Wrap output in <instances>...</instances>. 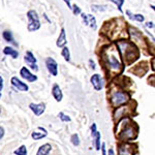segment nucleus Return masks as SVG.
I'll return each instance as SVG.
<instances>
[{
  "mask_svg": "<svg viewBox=\"0 0 155 155\" xmlns=\"http://www.w3.org/2000/svg\"><path fill=\"white\" fill-rule=\"evenodd\" d=\"M123 120L125 122V124H122L121 125V129L118 131V134H117V139L121 143L134 141L137 137L139 127H137L136 122H132L130 119L125 118Z\"/></svg>",
  "mask_w": 155,
  "mask_h": 155,
  "instance_id": "nucleus-1",
  "label": "nucleus"
},
{
  "mask_svg": "<svg viewBox=\"0 0 155 155\" xmlns=\"http://www.w3.org/2000/svg\"><path fill=\"white\" fill-rule=\"evenodd\" d=\"M129 99V94L123 91H114L111 95L112 106L117 107L123 104H126Z\"/></svg>",
  "mask_w": 155,
  "mask_h": 155,
  "instance_id": "nucleus-2",
  "label": "nucleus"
},
{
  "mask_svg": "<svg viewBox=\"0 0 155 155\" xmlns=\"http://www.w3.org/2000/svg\"><path fill=\"white\" fill-rule=\"evenodd\" d=\"M27 18H28V30L29 31H36L41 28V22H39L38 15L35 11H29L27 12Z\"/></svg>",
  "mask_w": 155,
  "mask_h": 155,
  "instance_id": "nucleus-3",
  "label": "nucleus"
},
{
  "mask_svg": "<svg viewBox=\"0 0 155 155\" xmlns=\"http://www.w3.org/2000/svg\"><path fill=\"white\" fill-rule=\"evenodd\" d=\"M137 151V145L125 142L118 145V155H134Z\"/></svg>",
  "mask_w": 155,
  "mask_h": 155,
  "instance_id": "nucleus-4",
  "label": "nucleus"
},
{
  "mask_svg": "<svg viewBox=\"0 0 155 155\" xmlns=\"http://www.w3.org/2000/svg\"><path fill=\"white\" fill-rule=\"evenodd\" d=\"M91 136L93 137V141H94V146H95V149L97 151L101 150V132L97 131L96 129V124L93 123L91 126Z\"/></svg>",
  "mask_w": 155,
  "mask_h": 155,
  "instance_id": "nucleus-5",
  "label": "nucleus"
},
{
  "mask_svg": "<svg viewBox=\"0 0 155 155\" xmlns=\"http://www.w3.org/2000/svg\"><path fill=\"white\" fill-rule=\"evenodd\" d=\"M46 65H47V68H48L49 72L52 76L56 77L57 74H58V64H57V62L55 61L53 58H50V57L47 58Z\"/></svg>",
  "mask_w": 155,
  "mask_h": 155,
  "instance_id": "nucleus-6",
  "label": "nucleus"
},
{
  "mask_svg": "<svg viewBox=\"0 0 155 155\" xmlns=\"http://www.w3.org/2000/svg\"><path fill=\"white\" fill-rule=\"evenodd\" d=\"M12 85L15 87L16 89H18L19 91H23V92H26L29 90V87L27 84L23 83L21 80H19L17 77H12Z\"/></svg>",
  "mask_w": 155,
  "mask_h": 155,
  "instance_id": "nucleus-7",
  "label": "nucleus"
},
{
  "mask_svg": "<svg viewBox=\"0 0 155 155\" xmlns=\"http://www.w3.org/2000/svg\"><path fill=\"white\" fill-rule=\"evenodd\" d=\"M20 74H21V77L23 78V79H25L26 81L30 82V83H32V82H35L37 80V77L35 76V74H31V71H29L27 67H22L21 71H20Z\"/></svg>",
  "mask_w": 155,
  "mask_h": 155,
  "instance_id": "nucleus-8",
  "label": "nucleus"
},
{
  "mask_svg": "<svg viewBox=\"0 0 155 155\" xmlns=\"http://www.w3.org/2000/svg\"><path fill=\"white\" fill-rule=\"evenodd\" d=\"M25 62L30 66V68H32L33 71H38V67L36 65V58L33 56V54L31 52H27L25 55Z\"/></svg>",
  "mask_w": 155,
  "mask_h": 155,
  "instance_id": "nucleus-9",
  "label": "nucleus"
},
{
  "mask_svg": "<svg viewBox=\"0 0 155 155\" xmlns=\"http://www.w3.org/2000/svg\"><path fill=\"white\" fill-rule=\"evenodd\" d=\"M29 107L35 116H41L46 111V104H30Z\"/></svg>",
  "mask_w": 155,
  "mask_h": 155,
  "instance_id": "nucleus-10",
  "label": "nucleus"
},
{
  "mask_svg": "<svg viewBox=\"0 0 155 155\" xmlns=\"http://www.w3.org/2000/svg\"><path fill=\"white\" fill-rule=\"evenodd\" d=\"M90 81H91V84L93 85V88L95 89L96 91H101V90L102 89V87H104L102 79L98 74H93V76L91 77V79H90Z\"/></svg>",
  "mask_w": 155,
  "mask_h": 155,
  "instance_id": "nucleus-11",
  "label": "nucleus"
},
{
  "mask_svg": "<svg viewBox=\"0 0 155 155\" xmlns=\"http://www.w3.org/2000/svg\"><path fill=\"white\" fill-rule=\"evenodd\" d=\"M82 19H83V22L85 25H89V26L94 30L96 29V20L92 15L82 14Z\"/></svg>",
  "mask_w": 155,
  "mask_h": 155,
  "instance_id": "nucleus-12",
  "label": "nucleus"
},
{
  "mask_svg": "<svg viewBox=\"0 0 155 155\" xmlns=\"http://www.w3.org/2000/svg\"><path fill=\"white\" fill-rule=\"evenodd\" d=\"M52 95L56 99V101L58 102L61 101L62 98H63V94H62V91L60 89V87L58 86V84H54L53 88H52Z\"/></svg>",
  "mask_w": 155,
  "mask_h": 155,
  "instance_id": "nucleus-13",
  "label": "nucleus"
},
{
  "mask_svg": "<svg viewBox=\"0 0 155 155\" xmlns=\"http://www.w3.org/2000/svg\"><path fill=\"white\" fill-rule=\"evenodd\" d=\"M66 34H65V29L62 28L61 29V32H60V35L58 37V39H57V47L58 48H63L64 46L66 45Z\"/></svg>",
  "mask_w": 155,
  "mask_h": 155,
  "instance_id": "nucleus-14",
  "label": "nucleus"
},
{
  "mask_svg": "<svg viewBox=\"0 0 155 155\" xmlns=\"http://www.w3.org/2000/svg\"><path fill=\"white\" fill-rule=\"evenodd\" d=\"M51 151H52L51 144H44L39 147L38 150H37L36 155H49Z\"/></svg>",
  "mask_w": 155,
  "mask_h": 155,
  "instance_id": "nucleus-15",
  "label": "nucleus"
},
{
  "mask_svg": "<svg viewBox=\"0 0 155 155\" xmlns=\"http://www.w3.org/2000/svg\"><path fill=\"white\" fill-rule=\"evenodd\" d=\"M107 62H109V67H111V68L114 69V71H118L120 68V66H121L119 63V61L115 58L114 56L109 57V58H107Z\"/></svg>",
  "mask_w": 155,
  "mask_h": 155,
  "instance_id": "nucleus-16",
  "label": "nucleus"
},
{
  "mask_svg": "<svg viewBox=\"0 0 155 155\" xmlns=\"http://www.w3.org/2000/svg\"><path fill=\"white\" fill-rule=\"evenodd\" d=\"M3 53L5 55H11L14 59H16L17 57L19 56L18 51H17V50H14L12 48H11V47H5L4 50H3Z\"/></svg>",
  "mask_w": 155,
  "mask_h": 155,
  "instance_id": "nucleus-17",
  "label": "nucleus"
},
{
  "mask_svg": "<svg viewBox=\"0 0 155 155\" xmlns=\"http://www.w3.org/2000/svg\"><path fill=\"white\" fill-rule=\"evenodd\" d=\"M126 14L129 16V18L132 19V20H136V21L137 22H143L145 18H144V16L143 15H140V14H137V15H131V12H129V11H127L126 12Z\"/></svg>",
  "mask_w": 155,
  "mask_h": 155,
  "instance_id": "nucleus-18",
  "label": "nucleus"
},
{
  "mask_svg": "<svg viewBox=\"0 0 155 155\" xmlns=\"http://www.w3.org/2000/svg\"><path fill=\"white\" fill-rule=\"evenodd\" d=\"M3 38L5 39L6 41L12 42L15 46H17V42H15V39H14V37H12V34L11 31H4L3 32Z\"/></svg>",
  "mask_w": 155,
  "mask_h": 155,
  "instance_id": "nucleus-19",
  "label": "nucleus"
},
{
  "mask_svg": "<svg viewBox=\"0 0 155 155\" xmlns=\"http://www.w3.org/2000/svg\"><path fill=\"white\" fill-rule=\"evenodd\" d=\"M47 136H48V132H42V134H39V132H35V131H34V132H32L31 137L33 140H35V141H38V140L46 137Z\"/></svg>",
  "mask_w": 155,
  "mask_h": 155,
  "instance_id": "nucleus-20",
  "label": "nucleus"
},
{
  "mask_svg": "<svg viewBox=\"0 0 155 155\" xmlns=\"http://www.w3.org/2000/svg\"><path fill=\"white\" fill-rule=\"evenodd\" d=\"M15 155H27V148L25 145H22L20 146L18 149L15 150Z\"/></svg>",
  "mask_w": 155,
  "mask_h": 155,
  "instance_id": "nucleus-21",
  "label": "nucleus"
},
{
  "mask_svg": "<svg viewBox=\"0 0 155 155\" xmlns=\"http://www.w3.org/2000/svg\"><path fill=\"white\" fill-rule=\"evenodd\" d=\"M61 55L63 56V58L66 60V61H69L71 60V54H69V50L67 47H63L61 51Z\"/></svg>",
  "mask_w": 155,
  "mask_h": 155,
  "instance_id": "nucleus-22",
  "label": "nucleus"
},
{
  "mask_svg": "<svg viewBox=\"0 0 155 155\" xmlns=\"http://www.w3.org/2000/svg\"><path fill=\"white\" fill-rule=\"evenodd\" d=\"M58 117L60 118V120H61L62 122H71V119L69 116H67V115H65L63 113V112H60V113L58 114Z\"/></svg>",
  "mask_w": 155,
  "mask_h": 155,
  "instance_id": "nucleus-23",
  "label": "nucleus"
},
{
  "mask_svg": "<svg viewBox=\"0 0 155 155\" xmlns=\"http://www.w3.org/2000/svg\"><path fill=\"white\" fill-rule=\"evenodd\" d=\"M107 5H96V4L92 5V11L93 12H104L107 11Z\"/></svg>",
  "mask_w": 155,
  "mask_h": 155,
  "instance_id": "nucleus-24",
  "label": "nucleus"
},
{
  "mask_svg": "<svg viewBox=\"0 0 155 155\" xmlns=\"http://www.w3.org/2000/svg\"><path fill=\"white\" fill-rule=\"evenodd\" d=\"M71 143H72V145L74 146H79L80 145V139H79V136H78L77 134H74L71 136Z\"/></svg>",
  "mask_w": 155,
  "mask_h": 155,
  "instance_id": "nucleus-25",
  "label": "nucleus"
},
{
  "mask_svg": "<svg viewBox=\"0 0 155 155\" xmlns=\"http://www.w3.org/2000/svg\"><path fill=\"white\" fill-rule=\"evenodd\" d=\"M110 1L116 4L118 9L122 12V5H123V3H124V0H110Z\"/></svg>",
  "mask_w": 155,
  "mask_h": 155,
  "instance_id": "nucleus-26",
  "label": "nucleus"
},
{
  "mask_svg": "<svg viewBox=\"0 0 155 155\" xmlns=\"http://www.w3.org/2000/svg\"><path fill=\"white\" fill-rule=\"evenodd\" d=\"M71 9H72V12H74V15H80L81 14V8H80L79 6L77 5V4H74V7H71Z\"/></svg>",
  "mask_w": 155,
  "mask_h": 155,
  "instance_id": "nucleus-27",
  "label": "nucleus"
},
{
  "mask_svg": "<svg viewBox=\"0 0 155 155\" xmlns=\"http://www.w3.org/2000/svg\"><path fill=\"white\" fill-rule=\"evenodd\" d=\"M101 151H102V155H107L106 154V144L102 143L101 145Z\"/></svg>",
  "mask_w": 155,
  "mask_h": 155,
  "instance_id": "nucleus-28",
  "label": "nucleus"
},
{
  "mask_svg": "<svg viewBox=\"0 0 155 155\" xmlns=\"http://www.w3.org/2000/svg\"><path fill=\"white\" fill-rule=\"evenodd\" d=\"M4 137V128L2 126H0V140Z\"/></svg>",
  "mask_w": 155,
  "mask_h": 155,
  "instance_id": "nucleus-29",
  "label": "nucleus"
},
{
  "mask_svg": "<svg viewBox=\"0 0 155 155\" xmlns=\"http://www.w3.org/2000/svg\"><path fill=\"white\" fill-rule=\"evenodd\" d=\"M89 63H90V67H91L92 69H95V63L93 62V60L90 59L89 60Z\"/></svg>",
  "mask_w": 155,
  "mask_h": 155,
  "instance_id": "nucleus-30",
  "label": "nucleus"
},
{
  "mask_svg": "<svg viewBox=\"0 0 155 155\" xmlns=\"http://www.w3.org/2000/svg\"><path fill=\"white\" fill-rule=\"evenodd\" d=\"M146 26L148 27V28H154V24L152 23V22H148V23H146Z\"/></svg>",
  "mask_w": 155,
  "mask_h": 155,
  "instance_id": "nucleus-31",
  "label": "nucleus"
},
{
  "mask_svg": "<svg viewBox=\"0 0 155 155\" xmlns=\"http://www.w3.org/2000/svg\"><path fill=\"white\" fill-rule=\"evenodd\" d=\"M2 89H3V79H2V77H0V92Z\"/></svg>",
  "mask_w": 155,
  "mask_h": 155,
  "instance_id": "nucleus-32",
  "label": "nucleus"
},
{
  "mask_svg": "<svg viewBox=\"0 0 155 155\" xmlns=\"http://www.w3.org/2000/svg\"><path fill=\"white\" fill-rule=\"evenodd\" d=\"M63 1L67 4L68 8H69V9H71V7H72V6H71V0H63Z\"/></svg>",
  "mask_w": 155,
  "mask_h": 155,
  "instance_id": "nucleus-33",
  "label": "nucleus"
},
{
  "mask_svg": "<svg viewBox=\"0 0 155 155\" xmlns=\"http://www.w3.org/2000/svg\"><path fill=\"white\" fill-rule=\"evenodd\" d=\"M109 155H115L113 149H109Z\"/></svg>",
  "mask_w": 155,
  "mask_h": 155,
  "instance_id": "nucleus-34",
  "label": "nucleus"
},
{
  "mask_svg": "<svg viewBox=\"0 0 155 155\" xmlns=\"http://www.w3.org/2000/svg\"><path fill=\"white\" fill-rule=\"evenodd\" d=\"M0 113H1V107H0Z\"/></svg>",
  "mask_w": 155,
  "mask_h": 155,
  "instance_id": "nucleus-35",
  "label": "nucleus"
},
{
  "mask_svg": "<svg viewBox=\"0 0 155 155\" xmlns=\"http://www.w3.org/2000/svg\"><path fill=\"white\" fill-rule=\"evenodd\" d=\"M0 98H1V93H0Z\"/></svg>",
  "mask_w": 155,
  "mask_h": 155,
  "instance_id": "nucleus-36",
  "label": "nucleus"
}]
</instances>
